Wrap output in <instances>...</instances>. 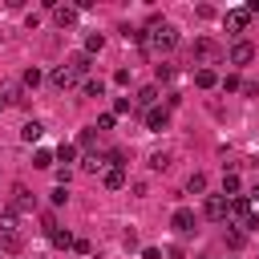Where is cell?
<instances>
[{"label": "cell", "mask_w": 259, "mask_h": 259, "mask_svg": "<svg viewBox=\"0 0 259 259\" xmlns=\"http://www.w3.org/2000/svg\"><path fill=\"white\" fill-rule=\"evenodd\" d=\"M174 45H178V28L166 24V20L154 24L150 32H142V49H146V53H170Z\"/></svg>", "instance_id": "1"}, {"label": "cell", "mask_w": 259, "mask_h": 259, "mask_svg": "<svg viewBox=\"0 0 259 259\" xmlns=\"http://www.w3.org/2000/svg\"><path fill=\"white\" fill-rule=\"evenodd\" d=\"M20 247H24V235L16 231V214L4 206V210H0V251H4V255H16Z\"/></svg>", "instance_id": "2"}, {"label": "cell", "mask_w": 259, "mask_h": 259, "mask_svg": "<svg viewBox=\"0 0 259 259\" xmlns=\"http://www.w3.org/2000/svg\"><path fill=\"white\" fill-rule=\"evenodd\" d=\"M190 57H194L202 69H210V65H219V61L227 57V49H223L214 36H198V40H194V49H190Z\"/></svg>", "instance_id": "3"}, {"label": "cell", "mask_w": 259, "mask_h": 259, "mask_svg": "<svg viewBox=\"0 0 259 259\" xmlns=\"http://www.w3.org/2000/svg\"><path fill=\"white\" fill-rule=\"evenodd\" d=\"M8 210L12 214H24V210H36V194L24 186V182H16L12 186V198H8Z\"/></svg>", "instance_id": "4"}, {"label": "cell", "mask_w": 259, "mask_h": 259, "mask_svg": "<svg viewBox=\"0 0 259 259\" xmlns=\"http://www.w3.org/2000/svg\"><path fill=\"white\" fill-rule=\"evenodd\" d=\"M202 214H206L210 223H223V219H227V198H223V194H210V198L202 202Z\"/></svg>", "instance_id": "5"}, {"label": "cell", "mask_w": 259, "mask_h": 259, "mask_svg": "<svg viewBox=\"0 0 259 259\" xmlns=\"http://www.w3.org/2000/svg\"><path fill=\"white\" fill-rule=\"evenodd\" d=\"M170 227H174L178 235H190V231H194V210H190V206H178V210L170 214Z\"/></svg>", "instance_id": "6"}, {"label": "cell", "mask_w": 259, "mask_h": 259, "mask_svg": "<svg viewBox=\"0 0 259 259\" xmlns=\"http://www.w3.org/2000/svg\"><path fill=\"white\" fill-rule=\"evenodd\" d=\"M77 16H81V12H77V4H57V8H53V24H57V28L77 24Z\"/></svg>", "instance_id": "7"}, {"label": "cell", "mask_w": 259, "mask_h": 259, "mask_svg": "<svg viewBox=\"0 0 259 259\" xmlns=\"http://www.w3.org/2000/svg\"><path fill=\"white\" fill-rule=\"evenodd\" d=\"M255 61V45L251 40H235L231 45V65H251Z\"/></svg>", "instance_id": "8"}, {"label": "cell", "mask_w": 259, "mask_h": 259, "mask_svg": "<svg viewBox=\"0 0 259 259\" xmlns=\"http://www.w3.org/2000/svg\"><path fill=\"white\" fill-rule=\"evenodd\" d=\"M227 214H231V219H239V223H247V214H251V198H247V194L227 198Z\"/></svg>", "instance_id": "9"}, {"label": "cell", "mask_w": 259, "mask_h": 259, "mask_svg": "<svg viewBox=\"0 0 259 259\" xmlns=\"http://www.w3.org/2000/svg\"><path fill=\"white\" fill-rule=\"evenodd\" d=\"M223 24H227L231 32H243V28L251 24V12H247V8H231V12L223 16Z\"/></svg>", "instance_id": "10"}, {"label": "cell", "mask_w": 259, "mask_h": 259, "mask_svg": "<svg viewBox=\"0 0 259 259\" xmlns=\"http://www.w3.org/2000/svg\"><path fill=\"white\" fill-rule=\"evenodd\" d=\"M65 65H69V69H73V77H85V73H89V69H93V61H89V53H73V57H69V61H65Z\"/></svg>", "instance_id": "11"}, {"label": "cell", "mask_w": 259, "mask_h": 259, "mask_svg": "<svg viewBox=\"0 0 259 259\" xmlns=\"http://www.w3.org/2000/svg\"><path fill=\"white\" fill-rule=\"evenodd\" d=\"M166 125H170V109H150V113H146V130L158 134V130H166Z\"/></svg>", "instance_id": "12"}, {"label": "cell", "mask_w": 259, "mask_h": 259, "mask_svg": "<svg viewBox=\"0 0 259 259\" xmlns=\"http://www.w3.org/2000/svg\"><path fill=\"white\" fill-rule=\"evenodd\" d=\"M73 81H77V77H73L69 65H57V69H53V85H57V89H69Z\"/></svg>", "instance_id": "13"}, {"label": "cell", "mask_w": 259, "mask_h": 259, "mask_svg": "<svg viewBox=\"0 0 259 259\" xmlns=\"http://www.w3.org/2000/svg\"><path fill=\"white\" fill-rule=\"evenodd\" d=\"M243 190V182H239V174H231V170H223V198H235Z\"/></svg>", "instance_id": "14"}, {"label": "cell", "mask_w": 259, "mask_h": 259, "mask_svg": "<svg viewBox=\"0 0 259 259\" xmlns=\"http://www.w3.org/2000/svg\"><path fill=\"white\" fill-rule=\"evenodd\" d=\"M49 243H53L57 251H69V247H73V235L61 231V227H53V231H49Z\"/></svg>", "instance_id": "15"}, {"label": "cell", "mask_w": 259, "mask_h": 259, "mask_svg": "<svg viewBox=\"0 0 259 259\" xmlns=\"http://www.w3.org/2000/svg\"><path fill=\"white\" fill-rule=\"evenodd\" d=\"M194 85H198V89H214V85H219V73H214V69H198V73H194Z\"/></svg>", "instance_id": "16"}, {"label": "cell", "mask_w": 259, "mask_h": 259, "mask_svg": "<svg viewBox=\"0 0 259 259\" xmlns=\"http://www.w3.org/2000/svg\"><path fill=\"white\" fill-rule=\"evenodd\" d=\"M105 186H109V190H121V186H125V170H121V166H109V170H105Z\"/></svg>", "instance_id": "17"}, {"label": "cell", "mask_w": 259, "mask_h": 259, "mask_svg": "<svg viewBox=\"0 0 259 259\" xmlns=\"http://www.w3.org/2000/svg\"><path fill=\"white\" fill-rule=\"evenodd\" d=\"M40 134H45L40 121H24V125H20V138H24V142H40Z\"/></svg>", "instance_id": "18"}, {"label": "cell", "mask_w": 259, "mask_h": 259, "mask_svg": "<svg viewBox=\"0 0 259 259\" xmlns=\"http://www.w3.org/2000/svg\"><path fill=\"white\" fill-rule=\"evenodd\" d=\"M154 101H158V85H146V89H138V105L154 109Z\"/></svg>", "instance_id": "19"}, {"label": "cell", "mask_w": 259, "mask_h": 259, "mask_svg": "<svg viewBox=\"0 0 259 259\" xmlns=\"http://www.w3.org/2000/svg\"><path fill=\"white\" fill-rule=\"evenodd\" d=\"M150 170H170V150H154L150 154Z\"/></svg>", "instance_id": "20"}, {"label": "cell", "mask_w": 259, "mask_h": 259, "mask_svg": "<svg viewBox=\"0 0 259 259\" xmlns=\"http://www.w3.org/2000/svg\"><path fill=\"white\" fill-rule=\"evenodd\" d=\"M81 170H85V174H97V170H105V158H101V154H85Z\"/></svg>", "instance_id": "21"}, {"label": "cell", "mask_w": 259, "mask_h": 259, "mask_svg": "<svg viewBox=\"0 0 259 259\" xmlns=\"http://www.w3.org/2000/svg\"><path fill=\"white\" fill-rule=\"evenodd\" d=\"M186 190H190V194H202V190H206V174H202V170H194V174L186 178Z\"/></svg>", "instance_id": "22"}, {"label": "cell", "mask_w": 259, "mask_h": 259, "mask_svg": "<svg viewBox=\"0 0 259 259\" xmlns=\"http://www.w3.org/2000/svg\"><path fill=\"white\" fill-rule=\"evenodd\" d=\"M101 45H105L101 32H89V36H85V53H101Z\"/></svg>", "instance_id": "23"}, {"label": "cell", "mask_w": 259, "mask_h": 259, "mask_svg": "<svg viewBox=\"0 0 259 259\" xmlns=\"http://www.w3.org/2000/svg\"><path fill=\"white\" fill-rule=\"evenodd\" d=\"M101 93H105V81H101V77H97V81L89 77V81H85V97H101Z\"/></svg>", "instance_id": "24"}, {"label": "cell", "mask_w": 259, "mask_h": 259, "mask_svg": "<svg viewBox=\"0 0 259 259\" xmlns=\"http://www.w3.org/2000/svg\"><path fill=\"white\" fill-rule=\"evenodd\" d=\"M53 158H57V162H73V158H77V146H73V142H65V146H61Z\"/></svg>", "instance_id": "25"}, {"label": "cell", "mask_w": 259, "mask_h": 259, "mask_svg": "<svg viewBox=\"0 0 259 259\" xmlns=\"http://www.w3.org/2000/svg\"><path fill=\"white\" fill-rule=\"evenodd\" d=\"M32 166H36V170H49V166H53V154H49V150H36V154H32Z\"/></svg>", "instance_id": "26"}, {"label": "cell", "mask_w": 259, "mask_h": 259, "mask_svg": "<svg viewBox=\"0 0 259 259\" xmlns=\"http://www.w3.org/2000/svg\"><path fill=\"white\" fill-rule=\"evenodd\" d=\"M20 81H24V89H36V85H40V69H24Z\"/></svg>", "instance_id": "27"}, {"label": "cell", "mask_w": 259, "mask_h": 259, "mask_svg": "<svg viewBox=\"0 0 259 259\" xmlns=\"http://www.w3.org/2000/svg\"><path fill=\"white\" fill-rule=\"evenodd\" d=\"M93 138H97V134H93V130H81V134H77V142H73V146H81V150H89V146H93Z\"/></svg>", "instance_id": "28"}, {"label": "cell", "mask_w": 259, "mask_h": 259, "mask_svg": "<svg viewBox=\"0 0 259 259\" xmlns=\"http://www.w3.org/2000/svg\"><path fill=\"white\" fill-rule=\"evenodd\" d=\"M49 198H53V206H65V202H69V190H65V186H53Z\"/></svg>", "instance_id": "29"}, {"label": "cell", "mask_w": 259, "mask_h": 259, "mask_svg": "<svg viewBox=\"0 0 259 259\" xmlns=\"http://www.w3.org/2000/svg\"><path fill=\"white\" fill-rule=\"evenodd\" d=\"M130 109H134L130 97H117V101H113V117H117V113H130Z\"/></svg>", "instance_id": "30"}, {"label": "cell", "mask_w": 259, "mask_h": 259, "mask_svg": "<svg viewBox=\"0 0 259 259\" xmlns=\"http://www.w3.org/2000/svg\"><path fill=\"white\" fill-rule=\"evenodd\" d=\"M219 85H223V89H227V93H231V89H243V81H239V77H235V73H231V77H223V81H219Z\"/></svg>", "instance_id": "31"}, {"label": "cell", "mask_w": 259, "mask_h": 259, "mask_svg": "<svg viewBox=\"0 0 259 259\" xmlns=\"http://www.w3.org/2000/svg\"><path fill=\"white\" fill-rule=\"evenodd\" d=\"M113 121H117L113 113H101V117H97V130H113Z\"/></svg>", "instance_id": "32"}, {"label": "cell", "mask_w": 259, "mask_h": 259, "mask_svg": "<svg viewBox=\"0 0 259 259\" xmlns=\"http://www.w3.org/2000/svg\"><path fill=\"white\" fill-rule=\"evenodd\" d=\"M142 259H162V251L158 247H142Z\"/></svg>", "instance_id": "33"}, {"label": "cell", "mask_w": 259, "mask_h": 259, "mask_svg": "<svg viewBox=\"0 0 259 259\" xmlns=\"http://www.w3.org/2000/svg\"><path fill=\"white\" fill-rule=\"evenodd\" d=\"M247 198H255V202H259V178L251 182V194H247Z\"/></svg>", "instance_id": "34"}, {"label": "cell", "mask_w": 259, "mask_h": 259, "mask_svg": "<svg viewBox=\"0 0 259 259\" xmlns=\"http://www.w3.org/2000/svg\"><path fill=\"white\" fill-rule=\"evenodd\" d=\"M166 259H182V251H178V247H170V251H166Z\"/></svg>", "instance_id": "35"}]
</instances>
